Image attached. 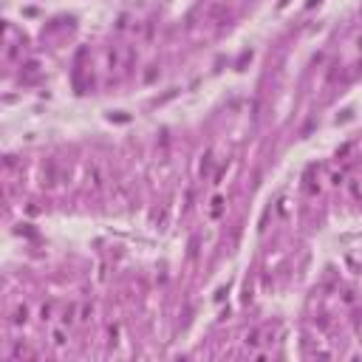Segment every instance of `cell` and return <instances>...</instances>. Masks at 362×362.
<instances>
[{"label": "cell", "instance_id": "1", "mask_svg": "<svg viewBox=\"0 0 362 362\" xmlns=\"http://www.w3.org/2000/svg\"><path fill=\"white\" fill-rule=\"evenodd\" d=\"M303 190H305V195H317V192L323 190V184H320V167H308V173H305V179H303Z\"/></svg>", "mask_w": 362, "mask_h": 362}, {"label": "cell", "instance_id": "2", "mask_svg": "<svg viewBox=\"0 0 362 362\" xmlns=\"http://www.w3.org/2000/svg\"><path fill=\"white\" fill-rule=\"evenodd\" d=\"M224 212H226V198L224 195H212V201L207 207V218H210V221H218Z\"/></svg>", "mask_w": 362, "mask_h": 362}, {"label": "cell", "instance_id": "3", "mask_svg": "<svg viewBox=\"0 0 362 362\" xmlns=\"http://www.w3.org/2000/svg\"><path fill=\"white\" fill-rule=\"evenodd\" d=\"M51 345H54L57 351L65 348L68 345V326H62V323H60V326H51Z\"/></svg>", "mask_w": 362, "mask_h": 362}, {"label": "cell", "instance_id": "4", "mask_svg": "<svg viewBox=\"0 0 362 362\" xmlns=\"http://www.w3.org/2000/svg\"><path fill=\"white\" fill-rule=\"evenodd\" d=\"M263 337H266V331H263V328H252V331L246 334V348L255 354V351H258V345L269 342V339H263Z\"/></svg>", "mask_w": 362, "mask_h": 362}, {"label": "cell", "instance_id": "5", "mask_svg": "<svg viewBox=\"0 0 362 362\" xmlns=\"http://www.w3.org/2000/svg\"><path fill=\"white\" fill-rule=\"evenodd\" d=\"M29 323V305L20 303V305H14V311H11V326H26Z\"/></svg>", "mask_w": 362, "mask_h": 362}, {"label": "cell", "instance_id": "6", "mask_svg": "<svg viewBox=\"0 0 362 362\" xmlns=\"http://www.w3.org/2000/svg\"><path fill=\"white\" fill-rule=\"evenodd\" d=\"M345 184H348V192H351V198L362 204V176H354V179H348Z\"/></svg>", "mask_w": 362, "mask_h": 362}, {"label": "cell", "instance_id": "7", "mask_svg": "<svg viewBox=\"0 0 362 362\" xmlns=\"http://www.w3.org/2000/svg\"><path fill=\"white\" fill-rule=\"evenodd\" d=\"M90 317H93V305H90V303H82V305H77V323H79V326H85V323H90Z\"/></svg>", "mask_w": 362, "mask_h": 362}, {"label": "cell", "instance_id": "8", "mask_svg": "<svg viewBox=\"0 0 362 362\" xmlns=\"http://www.w3.org/2000/svg\"><path fill=\"white\" fill-rule=\"evenodd\" d=\"M88 179H90V184L99 190L102 184H105V173H102V167L99 164H90V170H88Z\"/></svg>", "mask_w": 362, "mask_h": 362}, {"label": "cell", "instance_id": "9", "mask_svg": "<svg viewBox=\"0 0 362 362\" xmlns=\"http://www.w3.org/2000/svg\"><path fill=\"white\" fill-rule=\"evenodd\" d=\"M43 184L45 187H54L57 184V164H48V167L43 170Z\"/></svg>", "mask_w": 362, "mask_h": 362}, {"label": "cell", "instance_id": "10", "mask_svg": "<svg viewBox=\"0 0 362 362\" xmlns=\"http://www.w3.org/2000/svg\"><path fill=\"white\" fill-rule=\"evenodd\" d=\"M212 167H215V156H212V150H210V153L204 156V161H201V176H204V179H210Z\"/></svg>", "mask_w": 362, "mask_h": 362}, {"label": "cell", "instance_id": "11", "mask_svg": "<svg viewBox=\"0 0 362 362\" xmlns=\"http://www.w3.org/2000/svg\"><path fill=\"white\" fill-rule=\"evenodd\" d=\"M17 51H20V48H17V45L11 43V34H9V43H6V51H3V57H6V62H11V60L17 57Z\"/></svg>", "mask_w": 362, "mask_h": 362}, {"label": "cell", "instance_id": "12", "mask_svg": "<svg viewBox=\"0 0 362 362\" xmlns=\"http://www.w3.org/2000/svg\"><path fill=\"white\" fill-rule=\"evenodd\" d=\"M14 357H34V354H31V348H29V345L17 342V345H14Z\"/></svg>", "mask_w": 362, "mask_h": 362}, {"label": "cell", "instance_id": "13", "mask_svg": "<svg viewBox=\"0 0 362 362\" xmlns=\"http://www.w3.org/2000/svg\"><path fill=\"white\" fill-rule=\"evenodd\" d=\"M51 311H54V305L43 303V305H40V320H43V323H45V320H51Z\"/></svg>", "mask_w": 362, "mask_h": 362}, {"label": "cell", "instance_id": "14", "mask_svg": "<svg viewBox=\"0 0 362 362\" xmlns=\"http://www.w3.org/2000/svg\"><path fill=\"white\" fill-rule=\"evenodd\" d=\"M342 181H348V179H345V170H334V173H331V184H337V187H339Z\"/></svg>", "mask_w": 362, "mask_h": 362}, {"label": "cell", "instance_id": "15", "mask_svg": "<svg viewBox=\"0 0 362 362\" xmlns=\"http://www.w3.org/2000/svg\"><path fill=\"white\" fill-rule=\"evenodd\" d=\"M342 303H345V305H354V292H342Z\"/></svg>", "mask_w": 362, "mask_h": 362}, {"label": "cell", "instance_id": "16", "mask_svg": "<svg viewBox=\"0 0 362 362\" xmlns=\"http://www.w3.org/2000/svg\"><path fill=\"white\" fill-rule=\"evenodd\" d=\"M156 71H158V68H156V65H150V71H147V74H145V82H150V79L156 77Z\"/></svg>", "mask_w": 362, "mask_h": 362}, {"label": "cell", "instance_id": "17", "mask_svg": "<svg viewBox=\"0 0 362 362\" xmlns=\"http://www.w3.org/2000/svg\"><path fill=\"white\" fill-rule=\"evenodd\" d=\"M354 45H357V51L362 54V34H357V40H354Z\"/></svg>", "mask_w": 362, "mask_h": 362}]
</instances>
